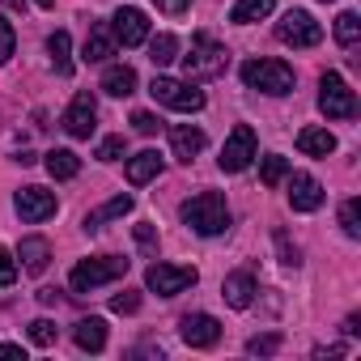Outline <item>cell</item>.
I'll return each instance as SVG.
<instances>
[{
  "instance_id": "7a4b0ae2",
  "label": "cell",
  "mask_w": 361,
  "mask_h": 361,
  "mask_svg": "<svg viewBox=\"0 0 361 361\" xmlns=\"http://www.w3.org/2000/svg\"><path fill=\"white\" fill-rule=\"evenodd\" d=\"M226 64H230L226 47H221L217 39H209V35H196V39H192V51L183 56V73H188V81L221 77V73H226Z\"/></svg>"
},
{
  "instance_id": "52a82bcc",
  "label": "cell",
  "mask_w": 361,
  "mask_h": 361,
  "mask_svg": "<svg viewBox=\"0 0 361 361\" xmlns=\"http://www.w3.org/2000/svg\"><path fill=\"white\" fill-rule=\"evenodd\" d=\"M276 39L285 47H319L323 43V26L306 13V9H289L281 22H276Z\"/></svg>"
},
{
  "instance_id": "8d00e7d4",
  "label": "cell",
  "mask_w": 361,
  "mask_h": 361,
  "mask_svg": "<svg viewBox=\"0 0 361 361\" xmlns=\"http://www.w3.org/2000/svg\"><path fill=\"white\" fill-rule=\"evenodd\" d=\"M13 281H18V264H13V255L5 247H0V289H9Z\"/></svg>"
},
{
  "instance_id": "4316f807",
  "label": "cell",
  "mask_w": 361,
  "mask_h": 361,
  "mask_svg": "<svg viewBox=\"0 0 361 361\" xmlns=\"http://www.w3.org/2000/svg\"><path fill=\"white\" fill-rule=\"evenodd\" d=\"M174 56H178V39H174V35H157V39L149 43V60H153L157 68H166Z\"/></svg>"
},
{
  "instance_id": "2e32d148",
  "label": "cell",
  "mask_w": 361,
  "mask_h": 361,
  "mask_svg": "<svg viewBox=\"0 0 361 361\" xmlns=\"http://www.w3.org/2000/svg\"><path fill=\"white\" fill-rule=\"evenodd\" d=\"M221 298H226L234 310H247V306L255 302V276H251V272H230V276L221 281Z\"/></svg>"
},
{
  "instance_id": "e575fe53",
  "label": "cell",
  "mask_w": 361,
  "mask_h": 361,
  "mask_svg": "<svg viewBox=\"0 0 361 361\" xmlns=\"http://www.w3.org/2000/svg\"><path fill=\"white\" fill-rule=\"evenodd\" d=\"M136 247L145 251V255H157V230L145 221V226H136Z\"/></svg>"
},
{
  "instance_id": "74e56055",
  "label": "cell",
  "mask_w": 361,
  "mask_h": 361,
  "mask_svg": "<svg viewBox=\"0 0 361 361\" xmlns=\"http://www.w3.org/2000/svg\"><path fill=\"white\" fill-rule=\"evenodd\" d=\"M276 247H281V264H289V268H298L302 259H298V247L289 243V234L285 230H276Z\"/></svg>"
},
{
  "instance_id": "484cf974",
  "label": "cell",
  "mask_w": 361,
  "mask_h": 361,
  "mask_svg": "<svg viewBox=\"0 0 361 361\" xmlns=\"http://www.w3.org/2000/svg\"><path fill=\"white\" fill-rule=\"evenodd\" d=\"M128 213H132V196H115V200H106L98 213L85 217V230H98L102 221H115V217H128Z\"/></svg>"
},
{
  "instance_id": "f6af8a7d",
  "label": "cell",
  "mask_w": 361,
  "mask_h": 361,
  "mask_svg": "<svg viewBox=\"0 0 361 361\" xmlns=\"http://www.w3.org/2000/svg\"><path fill=\"white\" fill-rule=\"evenodd\" d=\"M5 5H9V9H22V0H5Z\"/></svg>"
},
{
  "instance_id": "ba28073f",
  "label": "cell",
  "mask_w": 361,
  "mask_h": 361,
  "mask_svg": "<svg viewBox=\"0 0 361 361\" xmlns=\"http://www.w3.org/2000/svg\"><path fill=\"white\" fill-rule=\"evenodd\" d=\"M221 170L226 174H243L251 161H255V128L251 123H238L234 132H230V140L221 145Z\"/></svg>"
},
{
  "instance_id": "cb8c5ba5",
  "label": "cell",
  "mask_w": 361,
  "mask_h": 361,
  "mask_svg": "<svg viewBox=\"0 0 361 361\" xmlns=\"http://www.w3.org/2000/svg\"><path fill=\"white\" fill-rule=\"evenodd\" d=\"M47 174L51 178H77L81 174V157L73 149H51L47 153Z\"/></svg>"
},
{
  "instance_id": "1f68e13d",
  "label": "cell",
  "mask_w": 361,
  "mask_h": 361,
  "mask_svg": "<svg viewBox=\"0 0 361 361\" xmlns=\"http://www.w3.org/2000/svg\"><path fill=\"white\" fill-rule=\"evenodd\" d=\"M30 340H35L39 348L56 344V323H51V319H35V323H30Z\"/></svg>"
},
{
  "instance_id": "e0dca14e",
  "label": "cell",
  "mask_w": 361,
  "mask_h": 361,
  "mask_svg": "<svg viewBox=\"0 0 361 361\" xmlns=\"http://www.w3.org/2000/svg\"><path fill=\"white\" fill-rule=\"evenodd\" d=\"M170 149H174L178 161H192V157L204 149V132L192 128V123H174V128H170Z\"/></svg>"
},
{
  "instance_id": "9a60e30c",
  "label": "cell",
  "mask_w": 361,
  "mask_h": 361,
  "mask_svg": "<svg viewBox=\"0 0 361 361\" xmlns=\"http://www.w3.org/2000/svg\"><path fill=\"white\" fill-rule=\"evenodd\" d=\"M183 340H188L192 348H213V344L221 340V323H217L213 314H188V319H183Z\"/></svg>"
},
{
  "instance_id": "ffe728a7",
  "label": "cell",
  "mask_w": 361,
  "mask_h": 361,
  "mask_svg": "<svg viewBox=\"0 0 361 361\" xmlns=\"http://www.w3.org/2000/svg\"><path fill=\"white\" fill-rule=\"evenodd\" d=\"M123 174H128V183H132V188H145L149 178H157V174H161V157H157L153 149H145V153H136V157L128 161V170H123Z\"/></svg>"
},
{
  "instance_id": "277c9868",
  "label": "cell",
  "mask_w": 361,
  "mask_h": 361,
  "mask_svg": "<svg viewBox=\"0 0 361 361\" xmlns=\"http://www.w3.org/2000/svg\"><path fill=\"white\" fill-rule=\"evenodd\" d=\"M123 272H128V259H119V255H98V259H81V264L73 268L68 285H73V293H90V289H98V285H106V281H119Z\"/></svg>"
},
{
  "instance_id": "7c38bea8",
  "label": "cell",
  "mask_w": 361,
  "mask_h": 361,
  "mask_svg": "<svg viewBox=\"0 0 361 361\" xmlns=\"http://www.w3.org/2000/svg\"><path fill=\"white\" fill-rule=\"evenodd\" d=\"M13 204H18L22 221H47V217H56V192H47V188H22Z\"/></svg>"
},
{
  "instance_id": "3957f363",
  "label": "cell",
  "mask_w": 361,
  "mask_h": 361,
  "mask_svg": "<svg viewBox=\"0 0 361 361\" xmlns=\"http://www.w3.org/2000/svg\"><path fill=\"white\" fill-rule=\"evenodd\" d=\"M243 81H247L251 90H259V94L281 98V94L293 90V68H289L285 60H247V64H243Z\"/></svg>"
},
{
  "instance_id": "30bf717a",
  "label": "cell",
  "mask_w": 361,
  "mask_h": 361,
  "mask_svg": "<svg viewBox=\"0 0 361 361\" xmlns=\"http://www.w3.org/2000/svg\"><path fill=\"white\" fill-rule=\"evenodd\" d=\"M98 119V106H94V94L90 90H81L73 102H68V111H64V132L73 136V140H90L94 136V123Z\"/></svg>"
},
{
  "instance_id": "ac0fdd59",
  "label": "cell",
  "mask_w": 361,
  "mask_h": 361,
  "mask_svg": "<svg viewBox=\"0 0 361 361\" xmlns=\"http://www.w3.org/2000/svg\"><path fill=\"white\" fill-rule=\"evenodd\" d=\"M73 340H77L81 353H102V348H106V323H102L98 314H90V319H81V323L73 327Z\"/></svg>"
},
{
  "instance_id": "4dcf8cb0",
  "label": "cell",
  "mask_w": 361,
  "mask_h": 361,
  "mask_svg": "<svg viewBox=\"0 0 361 361\" xmlns=\"http://www.w3.org/2000/svg\"><path fill=\"white\" fill-rule=\"evenodd\" d=\"M111 310H115V314H136V310H140V293H136V289L115 293V298H111Z\"/></svg>"
},
{
  "instance_id": "f1b7e54d",
  "label": "cell",
  "mask_w": 361,
  "mask_h": 361,
  "mask_svg": "<svg viewBox=\"0 0 361 361\" xmlns=\"http://www.w3.org/2000/svg\"><path fill=\"white\" fill-rule=\"evenodd\" d=\"M259 178H264L268 188H276L281 178H289V161H285L281 153H268V157H264V166H259Z\"/></svg>"
},
{
  "instance_id": "d590c367",
  "label": "cell",
  "mask_w": 361,
  "mask_h": 361,
  "mask_svg": "<svg viewBox=\"0 0 361 361\" xmlns=\"http://www.w3.org/2000/svg\"><path fill=\"white\" fill-rule=\"evenodd\" d=\"M276 348H281V336H255V340H247V353H255V357H268Z\"/></svg>"
},
{
  "instance_id": "7bdbcfd3",
  "label": "cell",
  "mask_w": 361,
  "mask_h": 361,
  "mask_svg": "<svg viewBox=\"0 0 361 361\" xmlns=\"http://www.w3.org/2000/svg\"><path fill=\"white\" fill-rule=\"evenodd\" d=\"M344 331H348V336H361V319H357V314H348V319H344Z\"/></svg>"
},
{
  "instance_id": "603a6c76",
  "label": "cell",
  "mask_w": 361,
  "mask_h": 361,
  "mask_svg": "<svg viewBox=\"0 0 361 361\" xmlns=\"http://www.w3.org/2000/svg\"><path fill=\"white\" fill-rule=\"evenodd\" d=\"M47 51H51L56 73H60V77H68V73H73V39H68V30H56V35L47 39Z\"/></svg>"
},
{
  "instance_id": "4fadbf2b",
  "label": "cell",
  "mask_w": 361,
  "mask_h": 361,
  "mask_svg": "<svg viewBox=\"0 0 361 361\" xmlns=\"http://www.w3.org/2000/svg\"><path fill=\"white\" fill-rule=\"evenodd\" d=\"M115 47H119L115 30H111L106 22H98V26H90V35H85L81 60H85V64H102V60H111V56H115Z\"/></svg>"
},
{
  "instance_id": "5bb4252c",
  "label": "cell",
  "mask_w": 361,
  "mask_h": 361,
  "mask_svg": "<svg viewBox=\"0 0 361 361\" xmlns=\"http://www.w3.org/2000/svg\"><path fill=\"white\" fill-rule=\"evenodd\" d=\"M289 204H293V213H314V209L323 204L319 178H310V174H293V178H289Z\"/></svg>"
},
{
  "instance_id": "ab89813d",
  "label": "cell",
  "mask_w": 361,
  "mask_h": 361,
  "mask_svg": "<svg viewBox=\"0 0 361 361\" xmlns=\"http://www.w3.org/2000/svg\"><path fill=\"white\" fill-rule=\"evenodd\" d=\"M153 5H157L161 13H170V18H178V13H188V5H192V0H153Z\"/></svg>"
},
{
  "instance_id": "8fae6325",
  "label": "cell",
  "mask_w": 361,
  "mask_h": 361,
  "mask_svg": "<svg viewBox=\"0 0 361 361\" xmlns=\"http://www.w3.org/2000/svg\"><path fill=\"white\" fill-rule=\"evenodd\" d=\"M115 39L123 43V47H140L145 39H149V18L136 9V5H123V9H115Z\"/></svg>"
},
{
  "instance_id": "836d02e7",
  "label": "cell",
  "mask_w": 361,
  "mask_h": 361,
  "mask_svg": "<svg viewBox=\"0 0 361 361\" xmlns=\"http://www.w3.org/2000/svg\"><path fill=\"white\" fill-rule=\"evenodd\" d=\"M123 136H106L102 145H98V161H115V157H123Z\"/></svg>"
},
{
  "instance_id": "60d3db41",
  "label": "cell",
  "mask_w": 361,
  "mask_h": 361,
  "mask_svg": "<svg viewBox=\"0 0 361 361\" xmlns=\"http://www.w3.org/2000/svg\"><path fill=\"white\" fill-rule=\"evenodd\" d=\"M0 357H22V361H26V353H22V344H0Z\"/></svg>"
},
{
  "instance_id": "f35d334b",
  "label": "cell",
  "mask_w": 361,
  "mask_h": 361,
  "mask_svg": "<svg viewBox=\"0 0 361 361\" xmlns=\"http://www.w3.org/2000/svg\"><path fill=\"white\" fill-rule=\"evenodd\" d=\"M132 128H136L140 136H153V132H157V115H149V111H136V115H132Z\"/></svg>"
},
{
  "instance_id": "ee69618b",
  "label": "cell",
  "mask_w": 361,
  "mask_h": 361,
  "mask_svg": "<svg viewBox=\"0 0 361 361\" xmlns=\"http://www.w3.org/2000/svg\"><path fill=\"white\" fill-rule=\"evenodd\" d=\"M35 5H39V9H56V0H35Z\"/></svg>"
},
{
  "instance_id": "f546056e",
  "label": "cell",
  "mask_w": 361,
  "mask_h": 361,
  "mask_svg": "<svg viewBox=\"0 0 361 361\" xmlns=\"http://www.w3.org/2000/svg\"><path fill=\"white\" fill-rule=\"evenodd\" d=\"M340 226H344L348 238H361V200H357V196L344 200V209H340Z\"/></svg>"
},
{
  "instance_id": "6da1fadb",
  "label": "cell",
  "mask_w": 361,
  "mask_h": 361,
  "mask_svg": "<svg viewBox=\"0 0 361 361\" xmlns=\"http://www.w3.org/2000/svg\"><path fill=\"white\" fill-rule=\"evenodd\" d=\"M183 221H188L196 234H204V238L226 234V230H230L226 196H217V192H200V196H192V200L183 204Z\"/></svg>"
},
{
  "instance_id": "d4e9b609",
  "label": "cell",
  "mask_w": 361,
  "mask_h": 361,
  "mask_svg": "<svg viewBox=\"0 0 361 361\" xmlns=\"http://www.w3.org/2000/svg\"><path fill=\"white\" fill-rule=\"evenodd\" d=\"M272 9H276V0H238V5L230 9V22L251 26V22H259V18H268Z\"/></svg>"
},
{
  "instance_id": "d6a6232c",
  "label": "cell",
  "mask_w": 361,
  "mask_h": 361,
  "mask_svg": "<svg viewBox=\"0 0 361 361\" xmlns=\"http://www.w3.org/2000/svg\"><path fill=\"white\" fill-rule=\"evenodd\" d=\"M13 47H18V35H13V22H5V18H0V64H5V60L13 56Z\"/></svg>"
},
{
  "instance_id": "5b68a950",
  "label": "cell",
  "mask_w": 361,
  "mask_h": 361,
  "mask_svg": "<svg viewBox=\"0 0 361 361\" xmlns=\"http://www.w3.org/2000/svg\"><path fill=\"white\" fill-rule=\"evenodd\" d=\"M149 94H153V98H157L161 106H170V111H183V115H192V111H204V90H196L192 81H170V77H153Z\"/></svg>"
},
{
  "instance_id": "9c48e42d",
  "label": "cell",
  "mask_w": 361,
  "mask_h": 361,
  "mask_svg": "<svg viewBox=\"0 0 361 361\" xmlns=\"http://www.w3.org/2000/svg\"><path fill=\"white\" fill-rule=\"evenodd\" d=\"M196 281H200L196 268H174V264H153V268L145 272V285H149L153 293H161V298L183 293V289H192Z\"/></svg>"
},
{
  "instance_id": "8992f818",
  "label": "cell",
  "mask_w": 361,
  "mask_h": 361,
  "mask_svg": "<svg viewBox=\"0 0 361 361\" xmlns=\"http://www.w3.org/2000/svg\"><path fill=\"white\" fill-rule=\"evenodd\" d=\"M319 111L327 119H353L357 115V98H353V90H348V81L340 73H323V81H319Z\"/></svg>"
},
{
  "instance_id": "7402d4cb",
  "label": "cell",
  "mask_w": 361,
  "mask_h": 361,
  "mask_svg": "<svg viewBox=\"0 0 361 361\" xmlns=\"http://www.w3.org/2000/svg\"><path fill=\"white\" fill-rule=\"evenodd\" d=\"M298 149L306 157H327V153H336V136L327 128H302L298 132Z\"/></svg>"
},
{
  "instance_id": "b9f144b4",
  "label": "cell",
  "mask_w": 361,
  "mask_h": 361,
  "mask_svg": "<svg viewBox=\"0 0 361 361\" xmlns=\"http://www.w3.org/2000/svg\"><path fill=\"white\" fill-rule=\"evenodd\" d=\"M39 302H43V306H56V302H60V293H56V289H39Z\"/></svg>"
},
{
  "instance_id": "83f0119b",
  "label": "cell",
  "mask_w": 361,
  "mask_h": 361,
  "mask_svg": "<svg viewBox=\"0 0 361 361\" xmlns=\"http://www.w3.org/2000/svg\"><path fill=\"white\" fill-rule=\"evenodd\" d=\"M357 39H361V18L357 13H340L336 18V43L340 47H353Z\"/></svg>"
},
{
  "instance_id": "44dd1931",
  "label": "cell",
  "mask_w": 361,
  "mask_h": 361,
  "mask_svg": "<svg viewBox=\"0 0 361 361\" xmlns=\"http://www.w3.org/2000/svg\"><path fill=\"white\" fill-rule=\"evenodd\" d=\"M102 90H106L111 98H128V94H136V68H128V64H111V68L102 73Z\"/></svg>"
},
{
  "instance_id": "d6986e66",
  "label": "cell",
  "mask_w": 361,
  "mask_h": 361,
  "mask_svg": "<svg viewBox=\"0 0 361 361\" xmlns=\"http://www.w3.org/2000/svg\"><path fill=\"white\" fill-rule=\"evenodd\" d=\"M18 259H22V268H26L30 276H39V272L51 264V247H47V238H22Z\"/></svg>"
}]
</instances>
